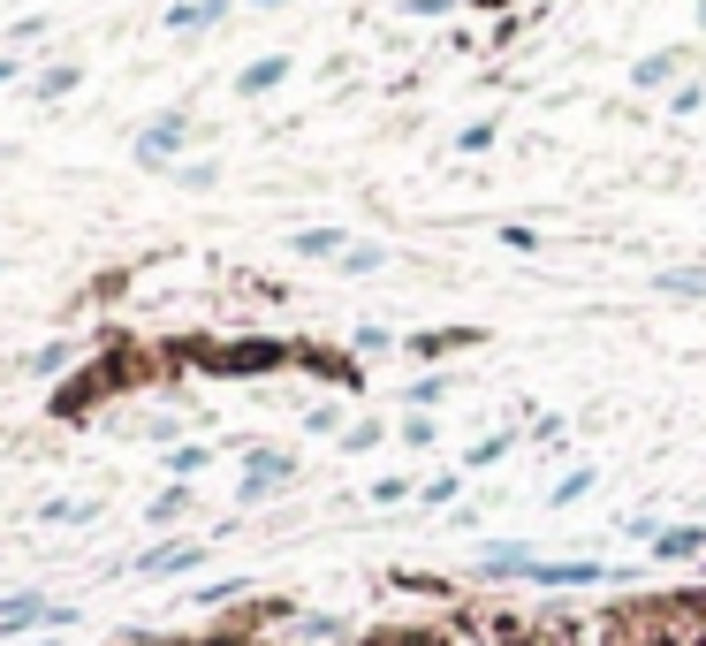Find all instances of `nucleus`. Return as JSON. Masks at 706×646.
Segmentation results:
<instances>
[{"label":"nucleus","instance_id":"nucleus-3","mask_svg":"<svg viewBox=\"0 0 706 646\" xmlns=\"http://www.w3.org/2000/svg\"><path fill=\"white\" fill-rule=\"evenodd\" d=\"M661 290H676V297H706V274H699V266H668Z\"/></svg>","mask_w":706,"mask_h":646},{"label":"nucleus","instance_id":"nucleus-6","mask_svg":"<svg viewBox=\"0 0 706 646\" xmlns=\"http://www.w3.org/2000/svg\"><path fill=\"white\" fill-rule=\"evenodd\" d=\"M266 85H282V61H258V69H244V91H266Z\"/></svg>","mask_w":706,"mask_h":646},{"label":"nucleus","instance_id":"nucleus-7","mask_svg":"<svg viewBox=\"0 0 706 646\" xmlns=\"http://www.w3.org/2000/svg\"><path fill=\"white\" fill-rule=\"evenodd\" d=\"M692 548H706V532H668L661 556H692Z\"/></svg>","mask_w":706,"mask_h":646},{"label":"nucleus","instance_id":"nucleus-4","mask_svg":"<svg viewBox=\"0 0 706 646\" xmlns=\"http://www.w3.org/2000/svg\"><path fill=\"white\" fill-rule=\"evenodd\" d=\"M220 8H228V0H190V8H175V16H167V23H175V31H183V23H213V16H220Z\"/></svg>","mask_w":706,"mask_h":646},{"label":"nucleus","instance_id":"nucleus-9","mask_svg":"<svg viewBox=\"0 0 706 646\" xmlns=\"http://www.w3.org/2000/svg\"><path fill=\"white\" fill-rule=\"evenodd\" d=\"M699 646H706V639H699Z\"/></svg>","mask_w":706,"mask_h":646},{"label":"nucleus","instance_id":"nucleus-8","mask_svg":"<svg viewBox=\"0 0 706 646\" xmlns=\"http://www.w3.org/2000/svg\"><path fill=\"white\" fill-rule=\"evenodd\" d=\"M258 8H282V0H258Z\"/></svg>","mask_w":706,"mask_h":646},{"label":"nucleus","instance_id":"nucleus-5","mask_svg":"<svg viewBox=\"0 0 706 646\" xmlns=\"http://www.w3.org/2000/svg\"><path fill=\"white\" fill-rule=\"evenodd\" d=\"M266 479H290V457H258L251 464V495H266Z\"/></svg>","mask_w":706,"mask_h":646},{"label":"nucleus","instance_id":"nucleus-2","mask_svg":"<svg viewBox=\"0 0 706 646\" xmlns=\"http://www.w3.org/2000/svg\"><path fill=\"white\" fill-rule=\"evenodd\" d=\"M296 252H304V258H334V252H342V228H304Z\"/></svg>","mask_w":706,"mask_h":646},{"label":"nucleus","instance_id":"nucleus-1","mask_svg":"<svg viewBox=\"0 0 706 646\" xmlns=\"http://www.w3.org/2000/svg\"><path fill=\"white\" fill-rule=\"evenodd\" d=\"M183 137H190V123H183V115H167V123L153 129V137H145V145H137V153H145V160H167V153H175V145H183Z\"/></svg>","mask_w":706,"mask_h":646}]
</instances>
